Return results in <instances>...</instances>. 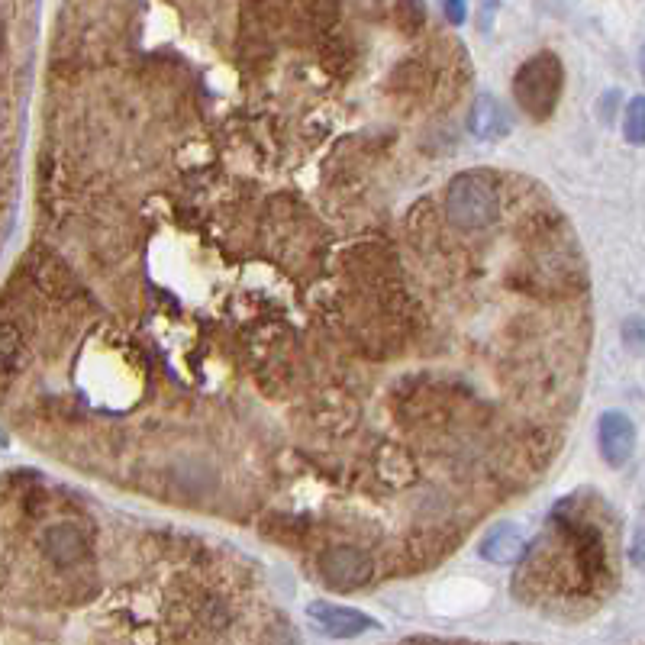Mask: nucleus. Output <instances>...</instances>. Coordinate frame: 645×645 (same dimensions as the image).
I'll return each mask as SVG.
<instances>
[{"label": "nucleus", "instance_id": "2", "mask_svg": "<svg viewBox=\"0 0 645 645\" xmlns=\"http://www.w3.org/2000/svg\"><path fill=\"white\" fill-rule=\"evenodd\" d=\"M446 217L462 233H475L497 220V184L487 171H465L452 178L446 194Z\"/></svg>", "mask_w": 645, "mask_h": 645}, {"label": "nucleus", "instance_id": "13", "mask_svg": "<svg viewBox=\"0 0 645 645\" xmlns=\"http://www.w3.org/2000/svg\"><path fill=\"white\" fill-rule=\"evenodd\" d=\"M446 17L452 20V23H465V17H468V7H465V0H446Z\"/></svg>", "mask_w": 645, "mask_h": 645}, {"label": "nucleus", "instance_id": "6", "mask_svg": "<svg viewBox=\"0 0 645 645\" xmlns=\"http://www.w3.org/2000/svg\"><path fill=\"white\" fill-rule=\"evenodd\" d=\"M510 126H513L510 113L497 97H491V94L475 97V104H471V113H468L471 136L484 139V142H494V139H504L510 133Z\"/></svg>", "mask_w": 645, "mask_h": 645}, {"label": "nucleus", "instance_id": "12", "mask_svg": "<svg viewBox=\"0 0 645 645\" xmlns=\"http://www.w3.org/2000/svg\"><path fill=\"white\" fill-rule=\"evenodd\" d=\"M623 136L633 142V146H642L645 142V100L633 97L629 107L623 110Z\"/></svg>", "mask_w": 645, "mask_h": 645}, {"label": "nucleus", "instance_id": "8", "mask_svg": "<svg viewBox=\"0 0 645 645\" xmlns=\"http://www.w3.org/2000/svg\"><path fill=\"white\" fill-rule=\"evenodd\" d=\"M481 555L494 565H516L526 555V539L516 526L500 523L481 539Z\"/></svg>", "mask_w": 645, "mask_h": 645}, {"label": "nucleus", "instance_id": "7", "mask_svg": "<svg viewBox=\"0 0 645 645\" xmlns=\"http://www.w3.org/2000/svg\"><path fill=\"white\" fill-rule=\"evenodd\" d=\"M42 552L49 555L52 565L68 568V565L81 562V555L88 552V542H84V536H81L78 526L59 523V526L46 529V536H42Z\"/></svg>", "mask_w": 645, "mask_h": 645}, {"label": "nucleus", "instance_id": "9", "mask_svg": "<svg viewBox=\"0 0 645 645\" xmlns=\"http://www.w3.org/2000/svg\"><path fill=\"white\" fill-rule=\"evenodd\" d=\"M23 365V336L17 333V326L0 320V378L13 375Z\"/></svg>", "mask_w": 645, "mask_h": 645}, {"label": "nucleus", "instance_id": "3", "mask_svg": "<svg viewBox=\"0 0 645 645\" xmlns=\"http://www.w3.org/2000/svg\"><path fill=\"white\" fill-rule=\"evenodd\" d=\"M320 578L333 591H355L371 581V558L355 546H329L320 555Z\"/></svg>", "mask_w": 645, "mask_h": 645}, {"label": "nucleus", "instance_id": "5", "mask_svg": "<svg viewBox=\"0 0 645 645\" xmlns=\"http://www.w3.org/2000/svg\"><path fill=\"white\" fill-rule=\"evenodd\" d=\"M307 613H310V620L333 639H352V636L365 633V629L375 626V620H371L368 613L352 610V607H339V604H326V600L310 604Z\"/></svg>", "mask_w": 645, "mask_h": 645}, {"label": "nucleus", "instance_id": "14", "mask_svg": "<svg viewBox=\"0 0 645 645\" xmlns=\"http://www.w3.org/2000/svg\"><path fill=\"white\" fill-rule=\"evenodd\" d=\"M491 10H497V0H481V30L491 26Z\"/></svg>", "mask_w": 645, "mask_h": 645}, {"label": "nucleus", "instance_id": "11", "mask_svg": "<svg viewBox=\"0 0 645 645\" xmlns=\"http://www.w3.org/2000/svg\"><path fill=\"white\" fill-rule=\"evenodd\" d=\"M391 17L397 23V30L410 36L426 23V7H423V0H394Z\"/></svg>", "mask_w": 645, "mask_h": 645}, {"label": "nucleus", "instance_id": "4", "mask_svg": "<svg viewBox=\"0 0 645 645\" xmlns=\"http://www.w3.org/2000/svg\"><path fill=\"white\" fill-rule=\"evenodd\" d=\"M597 442H600V455H604V462L610 468H623L636 449L633 420L620 410H607L604 417H600V426H597Z\"/></svg>", "mask_w": 645, "mask_h": 645}, {"label": "nucleus", "instance_id": "1", "mask_svg": "<svg viewBox=\"0 0 645 645\" xmlns=\"http://www.w3.org/2000/svg\"><path fill=\"white\" fill-rule=\"evenodd\" d=\"M565 88V68L555 52H539L513 75V100L529 120H549Z\"/></svg>", "mask_w": 645, "mask_h": 645}, {"label": "nucleus", "instance_id": "10", "mask_svg": "<svg viewBox=\"0 0 645 645\" xmlns=\"http://www.w3.org/2000/svg\"><path fill=\"white\" fill-rule=\"evenodd\" d=\"M297 7L313 30H329L339 20V0H297Z\"/></svg>", "mask_w": 645, "mask_h": 645}, {"label": "nucleus", "instance_id": "15", "mask_svg": "<svg viewBox=\"0 0 645 645\" xmlns=\"http://www.w3.org/2000/svg\"><path fill=\"white\" fill-rule=\"evenodd\" d=\"M0 442H4V433H0Z\"/></svg>", "mask_w": 645, "mask_h": 645}]
</instances>
